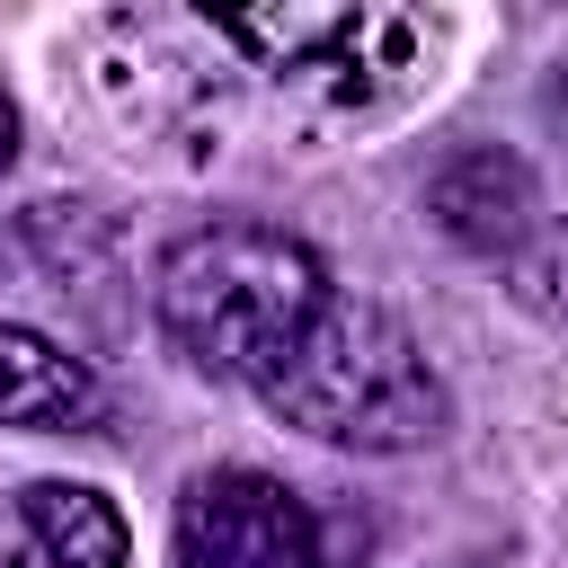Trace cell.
Instances as JSON below:
<instances>
[{
	"instance_id": "obj_10",
	"label": "cell",
	"mask_w": 568,
	"mask_h": 568,
	"mask_svg": "<svg viewBox=\"0 0 568 568\" xmlns=\"http://www.w3.org/2000/svg\"><path fill=\"white\" fill-rule=\"evenodd\" d=\"M18 160V106H9V89H0V169Z\"/></svg>"
},
{
	"instance_id": "obj_4",
	"label": "cell",
	"mask_w": 568,
	"mask_h": 568,
	"mask_svg": "<svg viewBox=\"0 0 568 568\" xmlns=\"http://www.w3.org/2000/svg\"><path fill=\"white\" fill-rule=\"evenodd\" d=\"M178 568H328V532L275 470L222 462L178 497Z\"/></svg>"
},
{
	"instance_id": "obj_5",
	"label": "cell",
	"mask_w": 568,
	"mask_h": 568,
	"mask_svg": "<svg viewBox=\"0 0 568 568\" xmlns=\"http://www.w3.org/2000/svg\"><path fill=\"white\" fill-rule=\"evenodd\" d=\"M426 213H435V231H444L453 248L506 266V257L541 231V186H532V169H524L515 151L470 142V151H453V160L426 178Z\"/></svg>"
},
{
	"instance_id": "obj_8",
	"label": "cell",
	"mask_w": 568,
	"mask_h": 568,
	"mask_svg": "<svg viewBox=\"0 0 568 568\" xmlns=\"http://www.w3.org/2000/svg\"><path fill=\"white\" fill-rule=\"evenodd\" d=\"M506 275H515V302H524V311L568 320V222H541V231L506 257Z\"/></svg>"
},
{
	"instance_id": "obj_1",
	"label": "cell",
	"mask_w": 568,
	"mask_h": 568,
	"mask_svg": "<svg viewBox=\"0 0 568 568\" xmlns=\"http://www.w3.org/2000/svg\"><path fill=\"white\" fill-rule=\"evenodd\" d=\"M328 266L311 240L275 231V222H204L186 240H169L160 275H151V320L160 346L204 373V382H266V364L328 311Z\"/></svg>"
},
{
	"instance_id": "obj_7",
	"label": "cell",
	"mask_w": 568,
	"mask_h": 568,
	"mask_svg": "<svg viewBox=\"0 0 568 568\" xmlns=\"http://www.w3.org/2000/svg\"><path fill=\"white\" fill-rule=\"evenodd\" d=\"M89 408H98V373L71 346H53L44 328L0 320V426L71 435V426H89Z\"/></svg>"
},
{
	"instance_id": "obj_9",
	"label": "cell",
	"mask_w": 568,
	"mask_h": 568,
	"mask_svg": "<svg viewBox=\"0 0 568 568\" xmlns=\"http://www.w3.org/2000/svg\"><path fill=\"white\" fill-rule=\"evenodd\" d=\"M541 115H550V133H559V142H568V62H559V71H550V89H541Z\"/></svg>"
},
{
	"instance_id": "obj_2",
	"label": "cell",
	"mask_w": 568,
	"mask_h": 568,
	"mask_svg": "<svg viewBox=\"0 0 568 568\" xmlns=\"http://www.w3.org/2000/svg\"><path fill=\"white\" fill-rule=\"evenodd\" d=\"M257 399L293 435L337 444V453H426L453 426L444 373L426 364L408 320L364 293H328V311L266 364Z\"/></svg>"
},
{
	"instance_id": "obj_6",
	"label": "cell",
	"mask_w": 568,
	"mask_h": 568,
	"mask_svg": "<svg viewBox=\"0 0 568 568\" xmlns=\"http://www.w3.org/2000/svg\"><path fill=\"white\" fill-rule=\"evenodd\" d=\"M0 568H133V532L98 488L27 479L0 497Z\"/></svg>"
},
{
	"instance_id": "obj_3",
	"label": "cell",
	"mask_w": 568,
	"mask_h": 568,
	"mask_svg": "<svg viewBox=\"0 0 568 568\" xmlns=\"http://www.w3.org/2000/svg\"><path fill=\"white\" fill-rule=\"evenodd\" d=\"M213 36L266 53V71L311 115H382L417 80H435L444 18H417V9H231V18H213Z\"/></svg>"
}]
</instances>
